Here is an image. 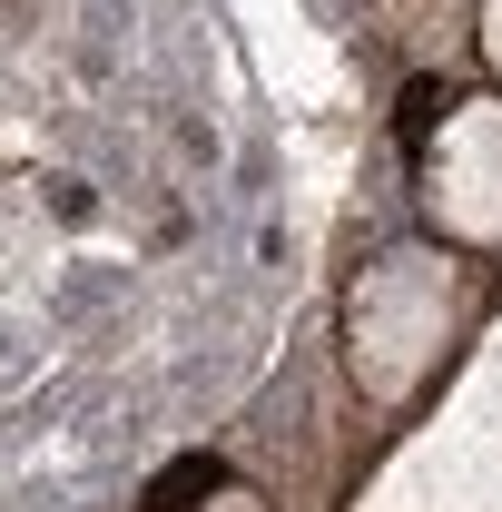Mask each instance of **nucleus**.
Returning a JSON list of instances; mask_svg holds the SVG:
<instances>
[{"label":"nucleus","instance_id":"f03ea898","mask_svg":"<svg viewBox=\"0 0 502 512\" xmlns=\"http://www.w3.org/2000/svg\"><path fill=\"white\" fill-rule=\"evenodd\" d=\"M434 109H453V99H443L434 79H424V89L404 99V148H424V138H434Z\"/></svg>","mask_w":502,"mask_h":512},{"label":"nucleus","instance_id":"f257e3e1","mask_svg":"<svg viewBox=\"0 0 502 512\" xmlns=\"http://www.w3.org/2000/svg\"><path fill=\"white\" fill-rule=\"evenodd\" d=\"M207 493H227V463H217V453H178V463L148 483V512H197Z\"/></svg>","mask_w":502,"mask_h":512}]
</instances>
